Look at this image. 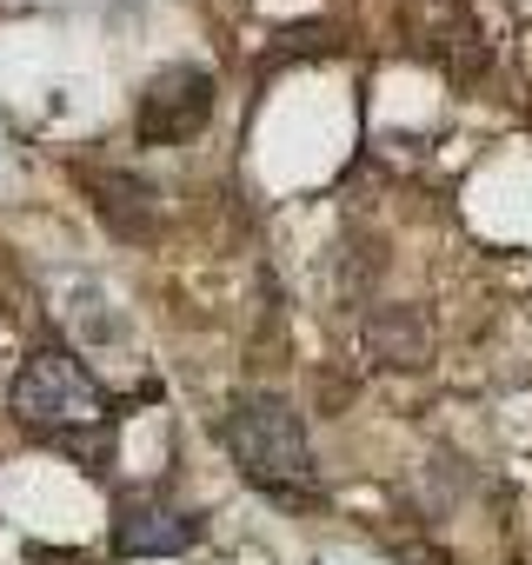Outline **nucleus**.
I'll return each instance as SVG.
<instances>
[{"label": "nucleus", "instance_id": "nucleus-1", "mask_svg": "<svg viewBox=\"0 0 532 565\" xmlns=\"http://www.w3.org/2000/svg\"><path fill=\"white\" fill-rule=\"evenodd\" d=\"M220 439L233 452V466L274 499H313V446L300 413L280 393H240L220 419Z\"/></svg>", "mask_w": 532, "mask_h": 565}, {"label": "nucleus", "instance_id": "nucleus-2", "mask_svg": "<svg viewBox=\"0 0 532 565\" xmlns=\"http://www.w3.org/2000/svg\"><path fill=\"white\" fill-rule=\"evenodd\" d=\"M14 419L47 439V446H67V452H87L94 433H107L114 406L100 393V380L67 353V347H34L21 380H14Z\"/></svg>", "mask_w": 532, "mask_h": 565}, {"label": "nucleus", "instance_id": "nucleus-3", "mask_svg": "<svg viewBox=\"0 0 532 565\" xmlns=\"http://www.w3.org/2000/svg\"><path fill=\"white\" fill-rule=\"evenodd\" d=\"M213 120V74L200 67H160L153 87L140 94V140L147 147H173V140H193L200 127Z\"/></svg>", "mask_w": 532, "mask_h": 565}, {"label": "nucleus", "instance_id": "nucleus-4", "mask_svg": "<svg viewBox=\"0 0 532 565\" xmlns=\"http://www.w3.org/2000/svg\"><path fill=\"white\" fill-rule=\"evenodd\" d=\"M406 28H413L419 54L439 61L453 81H479L486 74V34H479L466 0H406Z\"/></svg>", "mask_w": 532, "mask_h": 565}, {"label": "nucleus", "instance_id": "nucleus-5", "mask_svg": "<svg viewBox=\"0 0 532 565\" xmlns=\"http://www.w3.org/2000/svg\"><path fill=\"white\" fill-rule=\"evenodd\" d=\"M87 186H94V206H100V220H107L114 233L140 239V233L153 226V193H147L134 173H87Z\"/></svg>", "mask_w": 532, "mask_h": 565}, {"label": "nucleus", "instance_id": "nucleus-6", "mask_svg": "<svg viewBox=\"0 0 532 565\" xmlns=\"http://www.w3.org/2000/svg\"><path fill=\"white\" fill-rule=\"evenodd\" d=\"M114 539H120V552H180V545H193V519L187 512H127L120 525H114Z\"/></svg>", "mask_w": 532, "mask_h": 565}, {"label": "nucleus", "instance_id": "nucleus-7", "mask_svg": "<svg viewBox=\"0 0 532 565\" xmlns=\"http://www.w3.org/2000/svg\"><path fill=\"white\" fill-rule=\"evenodd\" d=\"M373 347H380L386 360H400V366H419V360H426V327H419L413 313L393 307V313L373 320Z\"/></svg>", "mask_w": 532, "mask_h": 565}]
</instances>
